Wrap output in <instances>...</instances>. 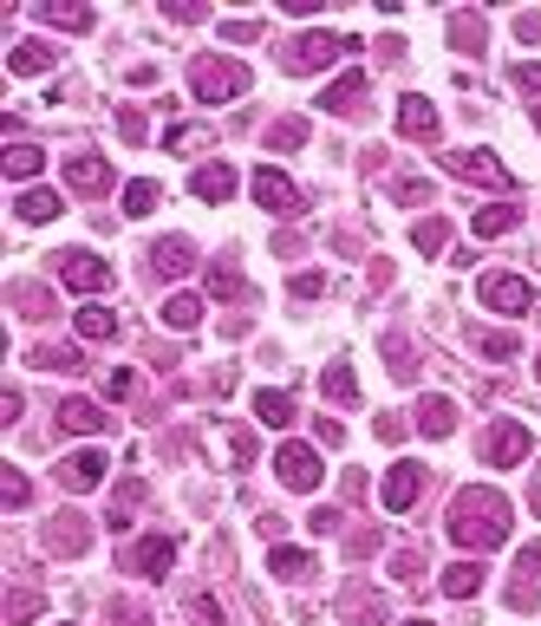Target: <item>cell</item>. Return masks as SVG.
Here are the masks:
<instances>
[{"instance_id": "3957f363", "label": "cell", "mask_w": 541, "mask_h": 626, "mask_svg": "<svg viewBox=\"0 0 541 626\" xmlns=\"http://www.w3.org/2000/svg\"><path fill=\"white\" fill-rule=\"evenodd\" d=\"M340 52H366V46L359 39H333V33H300L287 46V72H327Z\"/></svg>"}, {"instance_id": "f546056e", "label": "cell", "mask_w": 541, "mask_h": 626, "mask_svg": "<svg viewBox=\"0 0 541 626\" xmlns=\"http://www.w3.org/2000/svg\"><path fill=\"white\" fill-rule=\"evenodd\" d=\"M196 320H202V300H196V294H170V300H163V327H170V333H189Z\"/></svg>"}, {"instance_id": "8d00e7d4", "label": "cell", "mask_w": 541, "mask_h": 626, "mask_svg": "<svg viewBox=\"0 0 541 626\" xmlns=\"http://www.w3.org/2000/svg\"><path fill=\"white\" fill-rule=\"evenodd\" d=\"M33 366L39 372H78L85 359H78V346H33Z\"/></svg>"}, {"instance_id": "f35d334b", "label": "cell", "mask_w": 541, "mask_h": 626, "mask_svg": "<svg viewBox=\"0 0 541 626\" xmlns=\"http://www.w3.org/2000/svg\"><path fill=\"white\" fill-rule=\"evenodd\" d=\"M353 621H385V601L379 594H366V588H346V601H340Z\"/></svg>"}, {"instance_id": "ee69618b", "label": "cell", "mask_w": 541, "mask_h": 626, "mask_svg": "<svg viewBox=\"0 0 541 626\" xmlns=\"http://www.w3.org/2000/svg\"><path fill=\"white\" fill-rule=\"evenodd\" d=\"M39 607H46V601H39V594H26V588H20V594H13V601H7V626H26V621H33V614H39Z\"/></svg>"}, {"instance_id": "d6986e66", "label": "cell", "mask_w": 541, "mask_h": 626, "mask_svg": "<svg viewBox=\"0 0 541 626\" xmlns=\"http://www.w3.org/2000/svg\"><path fill=\"white\" fill-rule=\"evenodd\" d=\"M189 189H196L202 202H229V196H235V170H229V163H202V170L189 176Z\"/></svg>"}, {"instance_id": "74e56055", "label": "cell", "mask_w": 541, "mask_h": 626, "mask_svg": "<svg viewBox=\"0 0 541 626\" xmlns=\"http://www.w3.org/2000/svg\"><path fill=\"white\" fill-rule=\"evenodd\" d=\"M78 333H85V340H118V314H104V307H78Z\"/></svg>"}, {"instance_id": "7bdbcfd3", "label": "cell", "mask_w": 541, "mask_h": 626, "mask_svg": "<svg viewBox=\"0 0 541 626\" xmlns=\"http://www.w3.org/2000/svg\"><path fill=\"white\" fill-rule=\"evenodd\" d=\"M26 496H33L26 477H20V470H0V503H7V510H26Z\"/></svg>"}, {"instance_id": "f5cc1de1", "label": "cell", "mask_w": 541, "mask_h": 626, "mask_svg": "<svg viewBox=\"0 0 541 626\" xmlns=\"http://www.w3.org/2000/svg\"><path fill=\"white\" fill-rule=\"evenodd\" d=\"M509 78H516V91H541V59H522Z\"/></svg>"}, {"instance_id": "f6af8a7d", "label": "cell", "mask_w": 541, "mask_h": 626, "mask_svg": "<svg viewBox=\"0 0 541 626\" xmlns=\"http://www.w3.org/2000/svg\"><path fill=\"white\" fill-rule=\"evenodd\" d=\"M144 131H150V124H144V111H137V105H124V111H118V137H124V144H144Z\"/></svg>"}, {"instance_id": "6f0895ef", "label": "cell", "mask_w": 541, "mask_h": 626, "mask_svg": "<svg viewBox=\"0 0 541 626\" xmlns=\"http://www.w3.org/2000/svg\"><path fill=\"white\" fill-rule=\"evenodd\" d=\"M111 614H118V621H124V626H150V614H144V607H137V601H118V607H111Z\"/></svg>"}, {"instance_id": "d590c367", "label": "cell", "mask_w": 541, "mask_h": 626, "mask_svg": "<svg viewBox=\"0 0 541 626\" xmlns=\"http://www.w3.org/2000/svg\"><path fill=\"white\" fill-rule=\"evenodd\" d=\"M163 202V189L150 183V176H137V183H124V216H150Z\"/></svg>"}, {"instance_id": "d6a6232c", "label": "cell", "mask_w": 541, "mask_h": 626, "mask_svg": "<svg viewBox=\"0 0 541 626\" xmlns=\"http://www.w3.org/2000/svg\"><path fill=\"white\" fill-rule=\"evenodd\" d=\"M39 20H46V26H59V33H91V20H98V13H91V7H39Z\"/></svg>"}, {"instance_id": "94428289", "label": "cell", "mask_w": 541, "mask_h": 626, "mask_svg": "<svg viewBox=\"0 0 541 626\" xmlns=\"http://www.w3.org/2000/svg\"><path fill=\"white\" fill-rule=\"evenodd\" d=\"M536 131H541V105H536Z\"/></svg>"}, {"instance_id": "8fae6325", "label": "cell", "mask_w": 541, "mask_h": 626, "mask_svg": "<svg viewBox=\"0 0 541 626\" xmlns=\"http://www.w3.org/2000/svg\"><path fill=\"white\" fill-rule=\"evenodd\" d=\"M170 562H176V542H170V536H144V542L124 555V568H131V575H144V581H163V575H170Z\"/></svg>"}, {"instance_id": "9a60e30c", "label": "cell", "mask_w": 541, "mask_h": 626, "mask_svg": "<svg viewBox=\"0 0 541 626\" xmlns=\"http://www.w3.org/2000/svg\"><path fill=\"white\" fill-rule=\"evenodd\" d=\"M59 483H65L72 496L98 490V483H104V451H72V457L59 464Z\"/></svg>"}, {"instance_id": "ac0fdd59", "label": "cell", "mask_w": 541, "mask_h": 626, "mask_svg": "<svg viewBox=\"0 0 541 626\" xmlns=\"http://www.w3.org/2000/svg\"><path fill=\"white\" fill-rule=\"evenodd\" d=\"M52 59H59V52H52L46 39H20V46L7 52V72H13V78H33V72H46Z\"/></svg>"}, {"instance_id": "db71d44e", "label": "cell", "mask_w": 541, "mask_h": 626, "mask_svg": "<svg viewBox=\"0 0 541 626\" xmlns=\"http://www.w3.org/2000/svg\"><path fill=\"white\" fill-rule=\"evenodd\" d=\"M516 575H522V581H541V542H529V549L516 555Z\"/></svg>"}, {"instance_id": "7dc6e473", "label": "cell", "mask_w": 541, "mask_h": 626, "mask_svg": "<svg viewBox=\"0 0 541 626\" xmlns=\"http://www.w3.org/2000/svg\"><path fill=\"white\" fill-rule=\"evenodd\" d=\"M392 196H398V202H431V183H425V176H398Z\"/></svg>"}, {"instance_id": "7a4b0ae2", "label": "cell", "mask_w": 541, "mask_h": 626, "mask_svg": "<svg viewBox=\"0 0 541 626\" xmlns=\"http://www.w3.org/2000/svg\"><path fill=\"white\" fill-rule=\"evenodd\" d=\"M248 78H255V72H248L242 59H216V52L189 65V91H196L202 105H229V98H242V91H248Z\"/></svg>"}, {"instance_id": "44dd1931", "label": "cell", "mask_w": 541, "mask_h": 626, "mask_svg": "<svg viewBox=\"0 0 541 626\" xmlns=\"http://www.w3.org/2000/svg\"><path fill=\"white\" fill-rule=\"evenodd\" d=\"M483 39H490V20H483V13H451V46H457V52H470V59H477V52H483Z\"/></svg>"}, {"instance_id": "1f68e13d", "label": "cell", "mask_w": 541, "mask_h": 626, "mask_svg": "<svg viewBox=\"0 0 541 626\" xmlns=\"http://www.w3.org/2000/svg\"><path fill=\"white\" fill-rule=\"evenodd\" d=\"M255 418H261L268 431L294 425V398H287V392H255Z\"/></svg>"}, {"instance_id": "6125c7cd", "label": "cell", "mask_w": 541, "mask_h": 626, "mask_svg": "<svg viewBox=\"0 0 541 626\" xmlns=\"http://www.w3.org/2000/svg\"><path fill=\"white\" fill-rule=\"evenodd\" d=\"M536 372H541V366H536Z\"/></svg>"}, {"instance_id": "e575fe53", "label": "cell", "mask_w": 541, "mask_h": 626, "mask_svg": "<svg viewBox=\"0 0 541 626\" xmlns=\"http://www.w3.org/2000/svg\"><path fill=\"white\" fill-rule=\"evenodd\" d=\"M307 144V118H274L268 124V150H300Z\"/></svg>"}, {"instance_id": "cb8c5ba5", "label": "cell", "mask_w": 541, "mask_h": 626, "mask_svg": "<svg viewBox=\"0 0 541 626\" xmlns=\"http://www.w3.org/2000/svg\"><path fill=\"white\" fill-rule=\"evenodd\" d=\"M150 490H144V477H124L118 483V496H111V516H104V529H131V510L144 503Z\"/></svg>"}, {"instance_id": "c3c4849f", "label": "cell", "mask_w": 541, "mask_h": 626, "mask_svg": "<svg viewBox=\"0 0 541 626\" xmlns=\"http://www.w3.org/2000/svg\"><path fill=\"white\" fill-rule=\"evenodd\" d=\"M392 575H398V581H418V575H425V555H418V549H398V555H392Z\"/></svg>"}, {"instance_id": "bcb514c9", "label": "cell", "mask_w": 541, "mask_h": 626, "mask_svg": "<svg viewBox=\"0 0 541 626\" xmlns=\"http://www.w3.org/2000/svg\"><path fill=\"white\" fill-rule=\"evenodd\" d=\"M189 626H222V601L196 594V601H189Z\"/></svg>"}, {"instance_id": "83f0119b", "label": "cell", "mask_w": 541, "mask_h": 626, "mask_svg": "<svg viewBox=\"0 0 541 626\" xmlns=\"http://www.w3.org/2000/svg\"><path fill=\"white\" fill-rule=\"evenodd\" d=\"M516 222H522V209H509V202H496V209H477V216H470V229H477L483 242H490V235H509Z\"/></svg>"}, {"instance_id": "60d3db41", "label": "cell", "mask_w": 541, "mask_h": 626, "mask_svg": "<svg viewBox=\"0 0 541 626\" xmlns=\"http://www.w3.org/2000/svg\"><path fill=\"white\" fill-rule=\"evenodd\" d=\"M477 353H483V359H516L522 340H516V333H477Z\"/></svg>"}, {"instance_id": "e0dca14e", "label": "cell", "mask_w": 541, "mask_h": 626, "mask_svg": "<svg viewBox=\"0 0 541 626\" xmlns=\"http://www.w3.org/2000/svg\"><path fill=\"white\" fill-rule=\"evenodd\" d=\"M320 105H327L333 118H353V111L366 105V72H346V78H333V85L320 91Z\"/></svg>"}, {"instance_id": "8992f818", "label": "cell", "mask_w": 541, "mask_h": 626, "mask_svg": "<svg viewBox=\"0 0 541 626\" xmlns=\"http://www.w3.org/2000/svg\"><path fill=\"white\" fill-rule=\"evenodd\" d=\"M248 189H255V202H261V209H268V216H281V222H294V216H300V209H307V196H300V189H294V183H287V176H281V170H274V163H261V170H255V183H248Z\"/></svg>"}, {"instance_id": "680465c9", "label": "cell", "mask_w": 541, "mask_h": 626, "mask_svg": "<svg viewBox=\"0 0 541 626\" xmlns=\"http://www.w3.org/2000/svg\"><path fill=\"white\" fill-rule=\"evenodd\" d=\"M379 438H385V444H398V438H405V418H392V412H385V418H379Z\"/></svg>"}, {"instance_id": "d4e9b609", "label": "cell", "mask_w": 541, "mask_h": 626, "mask_svg": "<svg viewBox=\"0 0 541 626\" xmlns=\"http://www.w3.org/2000/svg\"><path fill=\"white\" fill-rule=\"evenodd\" d=\"M477 588H483V562H477V555H470V562H451V568H444V594H451V601H470Z\"/></svg>"}, {"instance_id": "5b68a950", "label": "cell", "mask_w": 541, "mask_h": 626, "mask_svg": "<svg viewBox=\"0 0 541 626\" xmlns=\"http://www.w3.org/2000/svg\"><path fill=\"white\" fill-rule=\"evenodd\" d=\"M274 477H281L287 490L313 496V490H320V477H327V464H320V451H313V444H281V451H274Z\"/></svg>"}, {"instance_id": "52a82bcc", "label": "cell", "mask_w": 541, "mask_h": 626, "mask_svg": "<svg viewBox=\"0 0 541 626\" xmlns=\"http://www.w3.org/2000/svg\"><path fill=\"white\" fill-rule=\"evenodd\" d=\"M59 261V281L72 287V294H104L111 287V261H98L91 248H65V255H52Z\"/></svg>"}, {"instance_id": "91938a15", "label": "cell", "mask_w": 541, "mask_h": 626, "mask_svg": "<svg viewBox=\"0 0 541 626\" xmlns=\"http://www.w3.org/2000/svg\"><path fill=\"white\" fill-rule=\"evenodd\" d=\"M405 626H431V621H405Z\"/></svg>"}, {"instance_id": "7402d4cb", "label": "cell", "mask_w": 541, "mask_h": 626, "mask_svg": "<svg viewBox=\"0 0 541 626\" xmlns=\"http://www.w3.org/2000/svg\"><path fill=\"white\" fill-rule=\"evenodd\" d=\"M418 431L425 438H451L457 431V405L451 398H418Z\"/></svg>"}, {"instance_id": "681fc988", "label": "cell", "mask_w": 541, "mask_h": 626, "mask_svg": "<svg viewBox=\"0 0 541 626\" xmlns=\"http://www.w3.org/2000/svg\"><path fill=\"white\" fill-rule=\"evenodd\" d=\"M222 39L248 46V39H261V20H222Z\"/></svg>"}, {"instance_id": "ffe728a7", "label": "cell", "mask_w": 541, "mask_h": 626, "mask_svg": "<svg viewBox=\"0 0 541 626\" xmlns=\"http://www.w3.org/2000/svg\"><path fill=\"white\" fill-rule=\"evenodd\" d=\"M104 425H111V418H104L91 398H65V405H59V431H78V438H91V431H104Z\"/></svg>"}, {"instance_id": "4fadbf2b", "label": "cell", "mask_w": 541, "mask_h": 626, "mask_svg": "<svg viewBox=\"0 0 541 626\" xmlns=\"http://www.w3.org/2000/svg\"><path fill=\"white\" fill-rule=\"evenodd\" d=\"M46 549H52V555H85V549H91V523H85L78 510H59L52 529H46Z\"/></svg>"}, {"instance_id": "6da1fadb", "label": "cell", "mask_w": 541, "mask_h": 626, "mask_svg": "<svg viewBox=\"0 0 541 626\" xmlns=\"http://www.w3.org/2000/svg\"><path fill=\"white\" fill-rule=\"evenodd\" d=\"M451 542L457 549H470V555H490V549H503L509 542V496L503 490H457V503H451Z\"/></svg>"}, {"instance_id": "2e32d148", "label": "cell", "mask_w": 541, "mask_h": 626, "mask_svg": "<svg viewBox=\"0 0 541 626\" xmlns=\"http://www.w3.org/2000/svg\"><path fill=\"white\" fill-rule=\"evenodd\" d=\"M150 268H157L163 281H176V274H189V268H196V248H189V235H163V242L150 248Z\"/></svg>"}, {"instance_id": "836d02e7", "label": "cell", "mask_w": 541, "mask_h": 626, "mask_svg": "<svg viewBox=\"0 0 541 626\" xmlns=\"http://www.w3.org/2000/svg\"><path fill=\"white\" fill-rule=\"evenodd\" d=\"M411 242H418V255H444V248H451V222H444V216H425V222L411 229Z\"/></svg>"}, {"instance_id": "5bb4252c", "label": "cell", "mask_w": 541, "mask_h": 626, "mask_svg": "<svg viewBox=\"0 0 541 626\" xmlns=\"http://www.w3.org/2000/svg\"><path fill=\"white\" fill-rule=\"evenodd\" d=\"M65 183H72L78 196H104V189H111V163L91 157V150H78V157H65Z\"/></svg>"}, {"instance_id": "277c9868", "label": "cell", "mask_w": 541, "mask_h": 626, "mask_svg": "<svg viewBox=\"0 0 541 626\" xmlns=\"http://www.w3.org/2000/svg\"><path fill=\"white\" fill-rule=\"evenodd\" d=\"M444 170H451V176H464V183H483V189H516V170H509V163H496V150H451V157H444Z\"/></svg>"}, {"instance_id": "ba28073f", "label": "cell", "mask_w": 541, "mask_h": 626, "mask_svg": "<svg viewBox=\"0 0 541 626\" xmlns=\"http://www.w3.org/2000/svg\"><path fill=\"white\" fill-rule=\"evenodd\" d=\"M529 451H536V438H529V425H516V418H496L490 438H483V457H490L496 470H516Z\"/></svg>"}, {"instance_id": "4316f807", "label": "cell", "mask_w": 541, "mask_h": 626, "mask_svg": "<svg viewBox=\"0 0 541 626\" xmlns=\"http://www.w3.org/2000/svg\"><path fill=\"white\" fill-rule=\"evenodd\" d=\"M268 575H281V581H307V575H320V568H313L307 549H274V555H268Z\"/></svg>"}, {"instance_id": "ab89813d", "label": "cell", "mask_w": 541, "mask_h": 626, "mask_svg": "<svg viewBox=\"0 0 541 626\" xmlns=\"http://www.w3.org/2000/svg\"><path fill=\"white\" fill-rule=\"evenodd\" d=\"M163 144H170V150H202V144H209V124H170Z\"/></svg>"}, {"instance_id": "f1b7e54d", "label": "cell", "mask_w": 541, "mask_h": 626, "mask_svg": "<svg viewBox=\"0 0 541 626\" xmlns=\"http://www.w3.org/2000/svg\"><path fill=\"white\" fill-rule=\"evenodd\" d=\"M209 294H216V300H248L242 268H235V261H216V268H209Z\"/></svg>"}, {"instance_id": "4dcf8cb0", "label": "cell", "mask_w": 541, "mask_h": 626, "mask_svg": "<svg viewBox=\"0 0 541 626\" xmlns=\"http://www.w3.org/2000/svg\"><path fill=\"white\" fill-rule=\"evenodd\" d=\"M320 392H327L333 405H359V379H353V366H327V372H320Z\"/></svg>"}, {"instance_id": "11a10c76", "label": "cell", "mask_w": 541, "mask_h": 626, "mask_svg": "<svg viewBox=\"0 0 541 626\" xmlns=\"http://www.w3.org/2000/svg\"><path fill=\"white\" fill-rule=\"evenodd\" d=\"M131 392H137V379H131V372H124V366H118V372H111V379H104V398H131Z\"/></svg>"}, {"instance_id": "7c38bea8", "label": "cell", "mask_w": 541, "mask_h": 626, "mask_svg": "<svg viewBox=\"0 0 541 626\" xmlns=\"http://www.w3.org/2000/svg\"><path fill=\"white\" fill-rule=\"evenodd\" d=\"M398 131L411 137V144H438V131H444V118L431 111V98H398Z\"/></svg>"}, {"instance_id": "9c48e42d", "label": "cell", "mask_w": 541, "mask_h": 626, "mask_svg": "<svg viewBox=\"0 0 541 626\" xmlns=\"http://www.w3.org/2000/svg\"><path fill=\"white\" fill-rule=\"evenodd\" d=\"M483 307L490 314H529L536 307V281H522V274H483Z\"/></svg>"}, {"instance_id": "603a6c76", "label": "cell", "mask_w": 541, "mask_h": 626, "mask_svg": "<svg viewBox=\"0 0 541 626\" xmlns=\"http://www.w3.org/2000/svg\"><path fill=\"white\" fill-rule=\"evenodd\" d=\"M13 209H20V222H52V216L65 209V196H59V189H20Z\"/></svg>"}, {"instance_id": "484cf974", "label": "cell", "mask_w": 541, "mask_h": 626, "mask_svg": "<svg viewBox=\"0 0 541 626\" xmlns=\"http://www.w3.org/2000/svg\"><path fill=\"white\" fill-rule=\"evenodd\" d=\"M39 163H46V150H39V144H26V137H13V144H7V176H13V183L39 176Z\"/></svg>"}, {"instance_id": "30bf717a", "label": "cell", "mask_w": 541, "mask_h": 626, "mask_svg": "<svg viewBox=\"0 0 541 626\" xmlns=\"http://www.w3.org/2000/svg\"><path fill=\"white\" fill-rule=\"evenodd\" d=\"M379 496H385V510H392V516H405V510L425 496V464H411V457H405V464H392Z\"/></svg>"}, {"instance_id": "9f6ffc18", "label": "cell", "mask_w": 541, "mask_h": 626, "mask_svg": "<svg viewBox=\"0 0 541 626\" xmlns=\"http://www.w3.org/2000/svg\"><path fill=\"white\" fill-rule=\"evenodd\" d=\"M516 39H522V46H541V13H522V20H516Z\"/></svg>"}, {"instance_id": "f907efd6", "label": "cell", "mask_w": 541, "mask_h": 626, "mask_svg": "<svg viewBox=\"0 0 541 626\" xmlns=\"http://www.w3.org/2000/svg\"><path fill=\"white\" fill-rule=\"evenodd\" d=\"M294 294H300V300H320V294H327V274H320V268L294 274Z\"/></svg>"}, {"instance_id": "b9f144b4", "label": "cell", "mask_w": 541, "mask_h": 626, "mask_svg": "<svg viewBox=\"0 0 541 626\" xmlns=\"http://www.w3.org/2000/svg\"><path fill=\"white\" fill-rule=\"evenodd\" d=\"M385 359H392V379H418V366H411V346H405V333H392V340H385Z\"/></svg>"}, {"instance_id": "816d5d0a", "label": "cell", "mask_w": 541, "mask_h": 626, "mask_svg": "<svg viewBox=\"0 0 541 626\" xmlns=\"http://www.w3.org/2000/svg\"><path fill=\"white\" fill-rule=\"evenodd\" d=\"M229 457H235V470H248L255 464V438L248 431H229Z\"/></svg>"}]
</instances>
